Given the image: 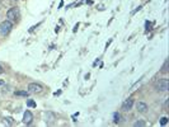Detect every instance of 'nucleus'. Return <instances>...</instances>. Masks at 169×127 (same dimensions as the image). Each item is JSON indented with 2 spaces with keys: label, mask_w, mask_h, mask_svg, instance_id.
<instances>
[{
  "label": "nucleus",
  "mask_w": 169,
  "mask_h": 127,
  "mask_svg": "<svg viewBox=\"0 0 169 127\" xmlns=\"http://www.w3.org/2000/svg\"><path fill=\"white\" fill-rule=\"evenodd\" d=\"M12 28H13V23L10 21H4L0 24V33H2L3 36H6L8 33L12 31Z\"/></svg>",
  "instance_id": "obj_1"
},
{
  "label": "nucleus",
  "mask_w": 169,
  "mask_h": 127,
  "mask_svg": "<svg viewBox=\"0 0 169 127\" xmlns=\"http://www.w3.org/2000/svg\"><path fill=\"white\" fill-rule=\"evenodd\" d=\"M18 15H19L18 8H12V9L8 10V13H6V18H8V21L13 22V21H17V19H18Z\"/></svg>",
  "instance_id": "obj_2"
},
{
  "label": "nucleus",
  "mask_w": 169,
  "mask_h": 127,
  "mask_svg": "<svg viewBox=\"0 0 169 127\" xmlns=\"http://www.w3.org/2000/svg\"><path fill=\"white\" fill-rule=\"evenodd\" d=\"M42 85L41 84H37V83H31L28 85V92L29 93H41L42 92Z\"/></svg>",
  "instance_id": "obj_3"
},
{
  "label": "nucleus",
  "mask_w": 169,
  "mask_h": 127,
  "mask_svg": "<svg viewBox=\"0 0 169 127\" xmlns=\"http://www.w3.org/2000/svg\"><path fill=\"white\" fill-rule=\"evenodd\" d=\"M168 80L167 79H162L159 83H158V85H156V90L159 92H167L168 90Z\"/></svg>",
  "instance_id": "obj_4"
},
{
  "label": "nucleus",
  "mask_w": 169,
  "mask_h": 127,
  "mask_svg": "<svg viewBox=\"0 0 169 127\" xmlns=\"http://www.w3.org/2000/svg\"><path fill=\"white\" fill-rule=\"evenodd\" d=\"M132 106H133V99L129 98V99H126L122 103V109L125 112H127V111H130V109L132 108Z\"/></svg>",
  "instance_id": "obj_5"
},
{
  "label": "nucleus",
  "mask_w": 169,
  "mask_h": 127,
  "mask_svg": "<svg viewBox=\"0 0 169 127\" xmlns=\"http://www.w3.org/2000/svg\"><path fill=\"white\" fill-rule=\"evenodd\" d=\"M32 120H33V116H32V113H31L29 111H26V112H24V116H23V122L26 123V125H31Z\"/></svg>",
  "instance_id": "obj_6"
},
{
  "label": "nucleus",
  "mask_w": 169,
  "mask_h": 127,
  "mask_svg": "<svg viewBox=\"0 0 169 127\" xmlns=\"http://www.w3.org/2000/svg\"><path fill=\"white\" fill-rule=\"evenodd\" d=\"M136 109H137V112H140V113H145L146 109H148V106H146V103H144V102H137V103H136Z\"/></svg>",
  "instance_id": "obj_7"
},
{
  "label": "nucleus",
  "mask_w": 169,
  "mask_h": 127,
  "mask_svg": "<svg viewBox=\"0 0 169 127\" xmlns=\"http://www.w3.org/2000/svg\"><path fill=\"white\" fill-rule=\"evenodd\" d=\"M120 118H121V116H120V113H118V112H115V113H113V122H115V123H118V122H120Z\"/></svg>",
  "instance_id": "obj_8"
},
{
  "label": "nucleus",
  "mask_w": 169,
  "mask_h": 127,
  "mask_svg": "<svg viewBox=\"0 0 169 127\" xmlns=\"http://www.w3.org/2000/svg\"><path fill=\"white\" fill-rule=\"evenodd\" d=\"M17 95H22V97H28L29 92H15Z\"/></svg>",
  "instance_id": "obj_9"
},
{
  "label": "nucleus",
  "mask_w": 169,
  "mask_h": 127,
  "mask_svg": "<svg viewBox=\"0 0 169 127\" xmlns=\"http://www.w3.org/2000/svg\"><path fill=\"white\" fill-rule=\"evenodd\" d=\"M27 106H28V107H33V108H35V107H36V103H35V102H33L32 99H29V100H27Z\"/></svg>",
  "instance_id": "obj_10"
},
{
  "label": "nucleus",
  "mask_w": 169,
  "mask_h": 127,
  "mask_svg": "<svg viewBox=\"0 0 169 127\" xmlns=\"http://www.w3.org/2000/svg\"><path fill=\"white\" fill-rule=\"evenodd\" d=\"M135 127H139V126H145V122L144 121H137V122H135V125H133Z\"/></svg>",
  "instance_id": "obj_11"
},
{
  "label": "nucleus",
  "mask_w": 169,
  "mask_h": 127,
  "mask_svg": "<svg viewBox=\"0 0 169 127\" xmlns=\"http://www.w3.org/2000/svg\"><path fill=\"white\" fill-rule=\"evenodd\" d=\"M167 123H168V118H167V117H163L162 121H160V125L164 126V125H167Z\"/></svg>",
  "instance_id": "obj_12"
},
{
  "label": "nucleus",
  "mask_w": 169,
  "mask_h": 127,
  "mask_svg": "<svg viewBox=\"0 0 169 127\" xmlns=\"http://www.w3.org/2000/svg\"><path fill=\"white\" fill-rule=\"evenodd\" d=\"M167 65H168V61H165V64H164V67H163V71H164V73L167 71Z\"/></svg>",
  "instance_id": "obj_13"
},
{
  "label": "nucleus",
  "mask_w": 169,
  "mask_h": 127,
  "mask_svg": "<svg viewBox=\"0 0 169 127\" xmlns=\"http://www.w3.org/2000/svg\"><path fill=\"white\" fill-rule=\"evenodd\" d=\"M0 85H4V81L3 80H0Z\"/></svg>",
  "instance_id": "obj_14"
},
{
  "label": "nucleus",
  "mask_w": 169,
  "mask_h": 127,
  "mask_svg": "<svg viewBox=\"0 0 169 127\" xmlns=\"http://www.w3.org/2000/svg\"><path fill=\"white\" fill-rule=\"evenodd\" d=\"M2 73H3V67H2V66H0V74H2Z\"/></svg>",
  "instance_id": "obj_15"
}]
</instances>
